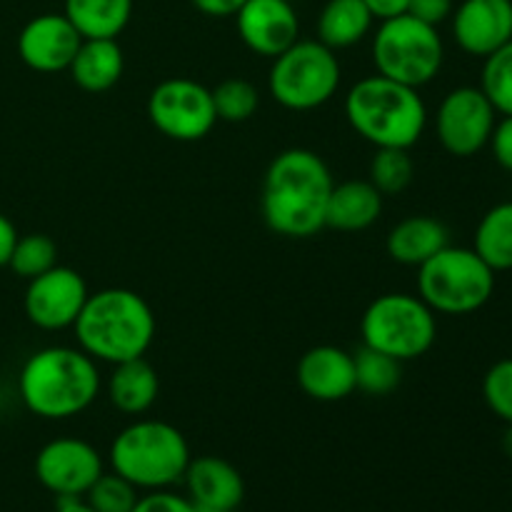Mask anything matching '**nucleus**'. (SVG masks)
<instances>
[{
  "label": "nucleus",
  "mask_w": 512,
  "mask_h": 512,
  "mask_svg": "<svg viewBox=\"0 0 512 512\" xmlns=\"http://www.w3.org/2000/svg\"><path fill=\"white\" fill-rule=\"evenodd\" d=\"M333 173L315 150L290 148L275 155L263 178V220L283 238H313L325 228Z\"/></svg>",
  "instance_id": "obj_1"
},
{
  "label": "nucleus",
  "mask_w": 512,
  "mask_h": 512,
  "mask_svg": "<svg viewBox=\"0 0 512 512\" xmlns=\"http://www.w3.org/2000/svg\"><path fill=\"white\" fill-rule=\"evenodd\" d=\"M100 388L98 363L68 345L35 350L18 375L20 400L43 420H68L85 413L98 400Z\"/></svg>",
  "instance_id": "obj_2"
},
{
  "label": "nucleus",
  "mask_w": 512,
  "mask_h": 512,
  "mask_svg": "<svg viewBox=\"0 0 512 512\" xmlns=\"http://www.w3.org/2000/svg\"><path fill=\"white\" fill-rule=\"evenodd\" d=\"M73 330L78 348L95 363L118 365L145 358L155 340V315L135 290L105 288L88 295Z\"/></svg>",
  "instance_id": "obj_3"
},
{
  "label": "nucleus",
  "mask_w": 512,
  "mask_h": 512,
  "mask_svg": "<svg viewBox=\"0 0 512 512\" xmlns=\"http://www.w3.org/2000/svg\"><path fill=\"white\" fill-rule=\"evenodd\" d=\"M343 110L350 128L375 148L410 150L428 125V108L418 88L383 75L360 78L345 95Z\"/></svg>",
  "instance_id": "obj_4"
},
{
  "label": "nucleus",
  "mask_w": 512,
  "mask_h": 512,
  "mask_svg": "<svg viewBox=\"0 0 512 512\" xmlns=\"http://www.w3.org/2000/svg\"><path fill=\"white\" fill-rule=\"evenodd\" d=\"M110 468L138 490H168L183 483L190 463V445L175 425L165 420H135L115 435Z\"/></svg>",
  "instance_id": "obj_5"
},
{
  "label": "nucleus",
  "mask_w": 512,
  "mask_h": 512,
  "mask_svg": "<svg viewBox=\"0 0 512 512\" xmlns=\"http://www.w3.org/2000/svg\"><path fill=\"white\" fill-rule=\"evenodd\" d=\"M495 290V270L473 248L445 245L418 268V295L433 313L468 315Z\"/></svg>",
  "instance_id": "obj_6"
},
{
  "label": "nucleus",
  "mask_w": 512,
  "mask_h": 512,
  "mask_svg": "<svg viewBox=\"0 0 512 512\" xmlns=\"http://www.w3.org/2000/svg\"><path fill=\"white\" fill-rule=\"evenodd\" d=\"M343 70L335 50L320 40H295L288 50L273 58L268 90L275 103L293 113L323 108L338 93Z\"/></svg>",
  "instance_id": "obj_7"
},
{
  "label": "nucleus",
  "mask_w": 512,
  "mask_h": 512,
  "mask_svg": "<svg viewBox=\"0 0 512 512\" xmlns=\"http://www.w3.org/2000/svg\"><path fill=\"white\" fill-rule=\"evenodd\" d=\"M445 45L435 25L403 13L380 20L373 38V63L378 75L395 83L423 88L438 78Z\"/></svg>",
  "instance_id": "obj_8"
},
{
  "label": "nucleus",
  "mask_w": 512,
  "mask_h": 512,
  "mask_svg": "<svg viewBox=\"0 0 512 512\" xmlns=\"http://www.w3.org/2000/svg\"><path fill=\"white\" fill-rule=\"evenodd\" d=\"M363 345L408 363L428 353L438 338V320L420 295L385 293L365 308Z\"/></svg>",
  "instance_id": "obj_9"
},
{
  "label": "nucleus",
  "mask_w": 512,
  "mask_h": 512,
  "mask_svg": "<svg viewBox=\"0 0 512 512\" xmlns=\"http://www.w3.org/2000/svg\"><path fill=\"white\" fill-rule=\"evenodd\" d=\"M148 118L170 140L195 143L218 123L210 88L190 78H168L148 98Z\"/></svg>",
  "instance_id": "obj_10"
},
{
  "label": "nucleus",
  "mask_w": 512,
  "mask_h": 512,
  "mask_svg": "<svg viewBox=\"0 0 512 512\" xmlns=\"http://www.w3.org/2000/svg\"><path fill=\"white\" fill-rule=\"evenodd\" d=\"M498 110L488 100V95L473 85L455 88L440 100L435 113V135L445 153L455 158H473L485 145L495 128Z\"/></svg>",
  "instance_id": "obj_11"
},
{
  "label": "nucleus",
  "mask_w": 512,
  "mask_h": 512,
  "mask_svg": "<svg viewBox=\"0 0 512 512\" xmlns=\"http://www.w3.org/2000/svg\"><path fill=\"white\" fill-rule=\"evenodd\" d=\"M103 473V455L88 440L55 438L35 455V478L55 498H83Z\"/></svg>",
  "instance_id": "obj_12"
},
{
  "label": "nucleus",
  "mask_w": 512,
  "mask_h": 512,
  "mask_svg": "<svg viewBox=\"0 0 512 512\" xmlns=\"http://www.w3.org/2000/svg\"><path fill=\"white\" fill-rule=\"evenodd\" d=\"M88 295V285L78 270L55 265L48 273L28 280L23 308L35 328L65 330L75 325Z\"/></svg>",
  "instance_id": "obj_13"
},
{
  "label": "nucleus",
  "mask_w": 512,
  "mask_h": 512,
  "mask_svg": "<svg viewBox=\"0 0 512 512\" xmlns=\"http://www.w3.org/2000/svg\"><path fill=\"white\" fill-rule=\"evenodd\" d=\"M235 23L245 48L263 58H278L300 40V18L290 0H248Z\"/></svg>",
  "instance_id": "obj_14"
},
{
  "label": "nucleus",
  "mask_w": 512,
  "mask_h": 512,
  "mask_svg": "<svg viewBox=\"0 0 512 512\" xmlns=\"http://www.w3.org/2000/svg\"><path fill=\"white\" fill-rule=\"evenodd\" d=\"M80 43L83 38L63 13H43L20 30L18 55L30 70L60 73L70 68Z\"/></svg>",
  "instance_id": "obj_15"
},
{
  "label": "nucleus",
  "mask_w": 512,
  "mask_h": 512,
  "mask_svg": "<svg viewBox=\"0 0 512 512\" xmlns=\"http://www.w3.org/2000/svg\"><path fill=\"white\" fill-rule=\"evenodd\" d=\"M453 35L460 50L488 58L512 40V0H463L453 13Z\"/></svg>",
  "instance_id": "obj_16"
},
{
  "label": "nucleus",
  "mask_w": 512,
  "mask_h": 512,
  "mask_svg": "<svg viewBox=\"0 0 512 512\" xmlns=\"http://www.w3.org/2000/svg\"><path fill=\"white\" fill-rule=\"evenodd\" d=\"M300 390L318 403H338L355 393L353 353L338 345H315L298 360Z\"/></svg>",
  "instance_id": "obj_17"
},
{
  "label": "nucleus",
  "mask_w": 512,
  "mask_h": 512,
  "mask_svg": "<svg viewBox=\"0 0 512 512\" xmlns=\"http://www.w3.org/2000/svg\"><path fill=\"white\" fill-rule=\"evenodd\" d=\"M185 495L193 505H205L223 512H235L245 498L243 475L235 465L218 455H200L190 458L183 475Z\"/></svg>",
  "instance_id": "obj_18"
},
{
  "label": "nucleus",
  "mask_w": 512,
  "mask_h": 512,
  "mask_svg": "<svg viewBox=\"0 0 512 512\" xmlns=\"http://www.w3.org/2000/svg\"><path fill=\"white\" fill-rule=\"evenodd\" d=\"M380 213H383V195L370 180H345L333 185L325 210V228L360 233L375 225Z\"/></svg>",
  "instance_id": "obj_19"
},
{
  "label": "nucleus",
  "mask_w": 512,
  "mask_h": 512,
  "mask_svg": "<svg viewBox=\"0 0 512 512\" xmlns=\"http://www.w3.org/2000/svg\"><path fill=\"white\" fill-rule=\"evenodd\" d=\"M125 55L118 38L83 40L70 63L68 73L73 83L85 93H105L123 78Z\"/></svg>",
  "instance_id": "obj_20"
},
{
  "label": "nucleus",
  "mask_w": 512,
  "mask_h": 512,
  "mask_svg": "<svg viewBox=\"0 0 512 512\" xmlns=\"http://www.w3.org/2000/svg\"><path fill=\"white\" fill-rule=\"evenodd\" d=\"M445 245H450L448 228L430 215H410V218L400 220L385 240V250L390 258L400 265H413V268H420Z\"/></svg>",
  "instance_id": "obj_21"
},
{
  "label": "nucleus",
  "mask_w": 512,
  "mask_h": 512,
  "mask_svg": "<svg viewBox=\"0 0 512 512\" xmlns=\"http://www.w3.org/2000/svg\"><path fill=\"white\" fill-rule=\"evenodd\" d=\"M108 400L118 413L123 415H143L155 405L160 393V380L153 365L145 358L125 360L113 365L108 383Z\"/></svg>",
  "instance_id": "obj_22"
},
{
  "label": "nucleus",
  "mask_w": 512,
  "mask_h": 512,
  "mask_svg": "<svg viewBox=\"0 0 512 512\" xmlns=\"http://www.w3.org/2000/svg\"><path fill=\"white\" fill-rule=\"evenodd\" d=\"M373 13L363 0H328L318 18V40L330 50L353 48L368 38Z\"/></svg>",
  "instance_id": "obj_23"
},
{
  "label": "nucleus",
  "mask_w": 512,
  "mask_h": 512,
  "mask_svg": "<svg viewBox=\"0 0 512 512\" xmlns=\"http://www.w3.org/2000/svg\"><path fill=\"white\" fill-rule=\"evenodd\" d=\"M63 15L83 40L118 38L130 23L133 0H65Z\"/></svg>",
  "instance_id": "obj_24"
},
{
  "label": "nucleus",
  "mask_w": 512,
  "mask_h": 512,
  "mask_svg": "<svg viewBox=\"0 0 512 512\" xmlns=\"http://www.w3.org/2000/svg\"><path fill=\"white\" fill-rule=\"evenodd\" d=\"M473 250L498 273L512 270V203H500L483 215Z\"/></svg>",
  "instance_id": "obj_25"
},
{
  "label": "nucleus",
  "mask_w": 512,
  "mask_h": 512,
  "mask_svg": "<svg viewBox=\"0 0 512 512\" xmlns=\"http://www.w3.org/2000/svg\"><path fill=\"white\" fill-rule=\"evenodd\" d=\"M355 365V390H363L365 395L373 398H385L393 390H398L403 380V363L380 350L360 345L353 353Z\"/></svg>",
  "instance_id": "obj_26"
},
{
  "label": "nucleus",
  "mask_w": 512,
  "mask_h": 512,
  "mask_svg": "<svg viewBox=\"0 0 512 512\" xmlns=\"http://www.w3.org/2000/svg\"><path fill=\"white\" fill-rule=\"evenodd\" d=\"M370 183L380 195H400L408 190L415 178V163L408 150L403 148H378L370 160Z\"/></svg>",
  "instance_id": "obj_27"
},
{
  "label": "nucleus",
  "mask_w": 512,
  "mask_h": 512,
  "mask_svg": "<svg viewBox=\"0 0 512 512\" xmlns=\"http://www.w3.org/2000/svg\"><path fill=\"white\" fill-rule=\"evenodd\" d=\"M215 105V115L225 123H245L260 108V93L250 80L228 78L210 90Z\"/></svg>",
  "instance_id": "obj_28"
},
{
  "label": "nucleus",
  "mask_w": 512,
  "mask_h": 512,
  "mask_svg": "<svg viewBox=\"0 0 512 512\" xmlns=\"http://www.w3.org/2000/svg\"><path fill=\"white\" fill-rule=\"evenodd\" d=\"M55 265H58V245H55L53 238L43 233L18 235V243H15L8 263V268L18 278L33 280L38 275L48 273Z\"/></svg>",
  "instance_id": "obj_29"
},
{
  "label": "nucleus",
  "mask_w": 512,
  "mask_h": 512,
  "mask_svg": "<svg viewBox=\"0 0 512 512\" xmlns=\"http://www.w3.org/2000/svg\"><path fill=\"white\" fill-rule=\"evenodd\" d=\"M480 90L500 115H512V40L485 58Z\"/></svg>",
  "instance_id": "obj_30"
},
{
  "label": "nucleus",
  "mask_w": 512,
  "mask_h": 512,
  "mask_svg": "<svg viewBox=\"0 0 512 512\" xmlns=\"http://www.w3.org/2000/svg\"><path fill=\"white\" fill-rule=\"evenodd\" d=\"M85 503L95 512H130L140 498V490L118 473H103L88 493L83 495Z\"/></svg>",
  "instance_id": "obj_31"
},
{
  "label": "nucleus",
  "mask_w": 512,
  "mask_h": 512,
  "mask_svg": "<svg viewBox=\"0 0 512 512\" xmlns=\"http://www.w3.org/2000/svg\"><path fill=\"white\" fill-rule=\"evenodd\" d=\"M483 398L490 413L512 425V358L498 360L483 378Z\"/></svg>",
  "instance_id": "obj_32"
},
{
  "label": "nucleus",
  "mask_w": 512,
  "mask_h": 512,
  "mask_svg": "<svg viewBox=\"0 0 512 512\" xmlns=\"http://www.w3.org/2000/svg\"><path fill=\"white\" fill-rule=\"evenodd\" d=\"M130 512H195V505L190 503L188 495L173 493V490H148L140 495L138 503Z\"/></svg>",
  "instance_id": "obj_33"
},
{
  "label": "nucleus",
  "mask_w": 512,
  "mask_h": 512,
  "mask_svg": "<svg viewBox=\"0 0 512 512\" xmlns=\"http://www.w3.org/2000/svg\"><path fill=\"white\" fill-rule=\"evenodd\" d=\"M488 145L493 150L495 163L512 173V115H503V120L495 123Z\"/></svg>",
  "instance_id": "obj_34"
},
{
  "label": "nucleus",
  "mask_w": 512,
  "mask_h": 512,
  "mask_svg": "<svg viewBox=\"0 0 512 512\" xmlns=\"http://www.w3.org/2000/svg\"><path fill=\"white\" fill-rule=\"evenodd\" d=\"M453 8V0H410L408 15L438 28L440 23H445L453 15Z\"/></svg>",
  "instance_id": "obj_35"
},
{
  "label": "nucleus",
  "mask_w": 512,
  "mask_h": 512,
  "mask_svg": "<svg viewBox=\"0 0 512 512\" xmlns=\"http://www.w3.org/2000/svg\"><path fill=\"white\" fill-rule=\"evenodd\" d=\"M208 18H235L248 0H190Z\"/></svg>",
  "instance_id": "obj_36"
},
{
  "label": "nucleus",
  "mask_w": 512,
  "mask_h": 512,
  "mask_svg": "<svg viewBox=\"0 0 512 512\" xmlns=\"http://www.w3.org/2000/svg\"><path fill=\"white\" fill-rule=\"evenodd\" d=\"M368 5V10L373 13L375 20H388L395 18V15L408 13L410 0H363Z\"/></svg>",
  "instance_id": "obj_37"
},
{
  "label": "nucleus",
  "mask_w": 512,
  "mask_h": 512,
  "mask_svg": "<svg viewBox=\"0 0 512 512\" xmlns=\"http://www.w3.org/2000/svg\"><path fill=\"white\" fill-rule=\"evenodd\" d=\"M15 243H18V230H15V225L0 213V268L10 263Z\"/></svg>",
  "instance_id": "obj_38"
},
{
  "label": "nucleus",
  "mask_w": 512,
  "mask_h": 512,
  "mask_svg": "<svg viewBox=\"0 0 512 512\" xmlns=\"http://www.w3.org/2000/svg\"><path fill=\"white\" fill-rule=\"evenodd\" d=\"M55 512H95L85 503V498H58V508Z\"/></svg>",
  "instance_id": "obj_39"
},
{
  "label": "nucleus",
  "mask_w": 512,
  "mask_h": 512,
  "mask_svg": "<svg viewBox=\"0 0 512 512\" xmlns=\"http://www.w3.org/2000/svg\"><path fill=\"white\" fill-rule=\"evenodd\" d=\"M503 450L508 458H512V425H508V430H505L503 435Z\"/></svg>",
  "instance_id": "obj_40"
},
{
  "label": "nucleus",
  "mask_w": 512,
  "mask_h": 512,
  "mask_svg": "<svg viewBox=\"0 0 512 512\" xmlns=\"http://www.w3.org/2000/svg\"><path fill=\"white\" fill-rule=\"evenodd\" d=\"M195 512H223V510H215V508H205V505H195Z\"/></svg>",
  "instance_id": "obj_41"
},
{
  "label": "nucleus",
  "mask_w": 512,
  "mask_h": 512,
  "mask_svg": "<svg viewBox=\"0 0 512 512\" xmlns=\"http://www.w3.org/2000/svg\"><path fill=\"white\" fill-rule=\"evenodd\" d=\"M290 3H293V0H290Z\"/></svg>",
  "instance_id": "obj_42"
}]
</instances>
